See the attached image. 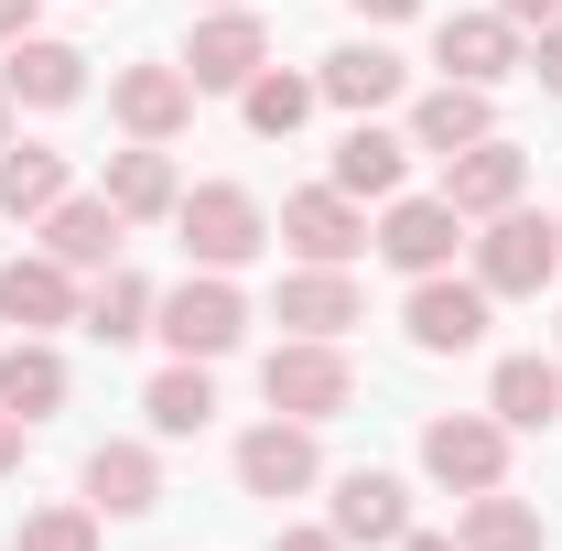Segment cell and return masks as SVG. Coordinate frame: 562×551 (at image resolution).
Wrapping results in <instances>:
<instances>
[{
  "label": "cell",
  "mask_w": 562,
  "mask_h": 551,
  "mask_svg": "<svg viewBox=\"0 0 562 551\" xmlns=\"http://www.w3.org/2000/svg\"><path fill=\"white\" fill-rule=\"evenodd\" d=\"M552 271H562V227H552V216L497 206L487 238H476V281H487V303H519V292H541Z\"/></svg>",
  "instance_id": "cell-5"
},
{
  "label": "cell",
  "mask_w": 562,
  "mask_h": 551,
  "mask_svg": "<svg viewBox=\"0 0 562 551\" xmlns=\"http://www.w3.org/2000/svg\"><path fill=\"white\" fill-rule=\"evenodd\" d=\"M238 109H249V131H260V140H292L303 120H314V76H271V66H260L249 87H238Z\"/></svg>",
  "instance_id": "cell-30"
},
{
  "label": "cell",
  "mask_w": 562,
  "mask_h": 551,
  "mask_svg": "<svg viewBox=\"0 0 562 551\" xmlns=\"http://www.w3.org/2000/svg\"><path fill=\"white\" fill-rule=\"evenodd\" d=\"M454 541L465 551H541V508L508 497V486H487V497H465V530Z\"/></svg>",
  "instance_id": "cell-29"
},
{
  "label": "cell",
  "mask_w": 562,
  "mask_h": 551,
  "mask_svg": "<svg viewBox=\"0 0 562 551\" xmlns=\"http://www.w3.org/2000/svg\"><path fill=\"white\" fill-rule=\"evenodd\" d=\"M33 22H44V0H0V44H22Z\"/></svg>",
  "instance_id": "cell-33"
},
{
  "label": "cell",
  "mask_w": 562,
  "mask_h": 551,
  "mask_svg": "<svg viewBox=\"0 0 562 551\" xmlns=\"http://www.w3.org/2000/svg\"><path fill=\"white\" fill-rule=\"evenodd\" d=\"M206 11H249V0H206Z\"/></svg>",
  "instance_id": "cell-39"
},
{
  "label": "cell",
  "mask_w": 562,
  "mask_h": 551,
  "mask_svg": "<svg viewBox=\"0 0 562 551\" xmlns=\"http://www.w3.org/2000/svg\"><path fill=\"white\" fill-rule=\"evenodd\" d=\"M271 238L303 260V271H347L357 249H368V216H357V195H336V184H303V195H281Z\"/></svg>",
  "instance_id": "cell-6"
},
{
  "label": "cell",
  "mask_w": 562,
  "mask_h": 551,
  "mask_svg": "<svg viewBox=\"0 0 562 551\" xmlns=\"http://www.w3.org/2000/svg\"><path fill=\"white\" fill-rule=\"evenodd\" d=\"M422 476L443 486V497H487V486H508V421H497V412L422 421Z\"/></svg>",
  "instance_id": "cell-3"
},
{
  "label": "cell",
  "mask_w": 562,
  "mask_h": 551,
  "mask_svg": "<svg viewBox=\"0 0 562 551\" xmlns=\"http://www.w3.org/2000/svg\"><path fill=\"white\" fill-rule=\"evenodd\" d=\"M151 303H162V292H151L140 271H120V260H109V271H98V292L76 303V325H87L98 346H131V336H151Z\"/></svg>",
  "instance_id": "cell-27"
},
{
  "label": "cell",
  "mask_w": 562,
  "mask_h": 551,
  "mask_svg": "<svg viewBox=\"0 0 562 551\" xmlns=\"http://www.w3.org/2000/svg\"><path fill=\"white\" fill-rule=\"evenodd\" d=\"M0 98H11V109H76V98H87V55L55 44V33H22L11 66H0Z\"/></svg>",
  "instance_id": "cell-15"
},
{
  "label": "cell",
  "mask_w": 562,
  "mask_h": 551,
  "mask_svg": "<svg viewBox=\"0 0 562 551\" xmlns=\"http://www.w3.org/2000/svg\"><path fill=\"white\" fill-rule=\"evenodd\" d=\"M271 551H347V541H336V530H281Z\"/></svg>",
  "instance_id": "cell-36"
},
{
  "label": "cell",
  "mask_w": 562,
  "mask_h": 551,
  "mask_svg": "<svg viewBox=\"0 0 562 551\" xmlns=\"http://www.w3.org/2000/svg\"><path fill=\"white\" fill-rule=\"evenodd\" d=\"M314 476H325V454H314V421L271 412L260 432H238V486H249V497H303Z\"/></svg>",
  "instance_id": "cell-9"
},
{
  "label": "cell",
  "mask_w": 562,
  "mask_h": 551,
  "mask_svg": "<svg viewBox=\"0 0 562 551\" xmlns=\"http://www.w3.org/2000/svg\"><path fill=\"white\" fill-rule=\"evenodd\" d=\"M281 325L292 336H347V325H368V303H357L347 271H292L281 281Z\"/></svg>",
  "instance_id": "cell-25"
},
{
  "label": "cell",
  "mask_w": 562,
  "mask_h": 551,
  "mask_svg": "<svg viewBox=\"0 0 562 551\" xmlns=\"http://www.w3.org/2000/svg\"><path fill=\"white\" fill-rule=\"evenodd\" d=\"M401 87H412V66H401L390 44H336L325 76H314V98H336V109H357V120H368V109H390Z\"/></svg>",
  "instance_id": "cell-18"
},
{
  "label": "cell",
  "mask_w": 562,
  "mask_h": 551,
  "mask_svg": "<svg viewBox=\"0 0 562 551\" xmlns=\"http://www.w3.org/2000/svg\"><path fill=\"white\" fill-rule=\"evenodd\" d=\"M260 401L292 421H336L357 401V368H347V346L336 336H281L271 357H260Z\"/></svg>",
  "instance_id": "cell-2"
},
{
  "label": "cell",
  "mask_w": 562,
  "mask_h": 551,
  "mask_svg": "<svg viewBox=\"0 0 562 551\" xmlns=\"http://www.w3.org/2000/svg\"><path fill=\"white\" fill-rule=\"evenodd\" d=\"M487 412L508 421V432H541V421H562V357H497Z\"/></svg>",
  "instance_id": "cell-22"
},
{
  "label": "cell",
  "mask_w": 562,
  "mask_h": 551,
  "mask_svg": "<svg viewBox=\"0 0 562 551\" xmlns=\"http://www.w3.org/2000/svg\"><path fill=\"white\" fill-rule=\"evenodd\" d=\"M22 432H33V421H22V412H0V476L22 465Z\"/></svg>",
  "instance_id": "cell-34"
},
{
  "label": "cell",
  "mask_w": 562,
  "mask_h": 551,
  "mask_svg": "<svg viewBox=\"0 0 562 551\" xmlns=\"http://www.w3.org/2000/svg\"><path fill=\"white\" fill-rule=\"evenodd\" d=\"M454 238H465V216L443 206V195H390V216H379V260L401 281H432V271H454Z\"/></svg>",
  "instance_id": "cell-7"
},
{
  "label": "cell",
  "mask_w": 562,
  "mask_h": 551,
  "mask_svg": "<svg viewBox=\"0 0 562 551\" xmlns=\"http://www.w3.org/2000/svg\"><path fill=\"white\" fill-rule=\"evenodd\" d=\"M98 195L131 216V227H140V216H173V206H184V184H173V151H162V140L109 151V184H98Z\"/></svg>",
  "instance_id": "cell-20"
},
{
  "label": "cell",
  "mask_w": 562,
  "mask_h": 551,
  "mask_svg": "<svg viewBox=\"0 0 562 551\" xmlns=\"http://www.w3.org/2000/svg\"><path fill=\"white\" fill-rule=\"evenodd\" d=\"M66 206V151H44V140H0V216H44Z\"/></svg>",
  "instance_id": "cell-24"
},
{
  "label": "cell",
  "mask_w": 562,
  "mask_h": 551,
  "mask_svg": "<svg viewBox=\"0 0 562 551\" xmlns=\"http://www.w3.org/2000/svg\"><path fill=\"white\" fill-rule=\"evenodd\" d=\"M140 412H151V432H162V443L206 432V421H216V379H206V357H173V368L140 390Z\"/></svg>",
  "instance_id": "cell-26"
},
{
  "label": "cell",
  "mask_w": 562,
  "mask_h": 551,
  "mask_svg": "<svg viewBox=\"0 0 562 551\" xmlns=\"http://www.w3.org/2000/svg\"><path fill=\"white\" fill-rule=\"evenodd\" d=\"M0 325L44 336V325H76V271L44 249V260H0Z\"/></svg>",
  "instance_id": "cell-16"
},
{
  "label": "cell",
  "mask_w": 562,
  "mask_h": 551,
  "mask_svg": "<svg viewBox=\"0 0 562 551\" xmlns=\"http://www.w3.org/2000/svg\"><path fill=\"white\" fill-rule=\"evenodd\" d=\"M487 131H497L487 87H454V76H443V87H432V98L412 109V151H476Z\"/></svg>",
  "instance_id": "cell-23"
},
{
  "label": "cell",
  "mask_w": 562,
  "mask_h": 551,
  "mask_svg": "<svg viewBox=\"0 0 562 551\" xmlns=\"http://www.w3.org/2000/svg\"><path fill=\"white\" fill-rule=\"evenodd\" d=\"M11 551H98V508H33Z\"/></svg>",
  "instance_id": "cell-31"
},
{
  "label": "cell",
  "mask_w": 562,
  "mask_h": 551,
  "mask_svg": "<svg viewBox=\"0 0 562 551\" xmlns=\"http://www.w3.org/2000/svg\"><path fill=\"white\" fill-rule=\"evenodd\" d=\"M260 66H271V33H260V11H206V22H195V44H184L195 98H206V87H227V98H238Z\"/></svg>",
  "instance_id": "cell-10"
},
{
  "label": "cell",
  "mask_w": 562,
  "mask_h": 551,
  "mask_svg": "<svg viewBox=\"0 0 562 551\" xmlns=\"http://www.w3.org/2000/svg\"><path fill=\"white\" fill-rule=\"evenodd\" d=\"M347 551H401V530H412V486L379 476V465H357V476H336V519H325Z\"/></svg>",
  "instance_id": "cell-11"
},
{
  "label": "cell",
  "mask_w": 562,
  "mask_h": 551,
  "mask_svg": "<svg viewBox=\"0 0 562 551\" xmlns=\"http://www.w3.org/2000/svg\"><path fill=\"white\" fill-rule=\"evenodd\" d=\"M0 140H11V98H0Z\"/></svg>",
  "instance_id": "cell-40"
},
{
  "label": "cell",
  "mask_w": 562,
  "mask_h": 551,
  "mask_svg": "<svg viewBox=\"0 0 562 551\" xmlns=\"http://www.w3.org/2000/svg\"><path fill=\"white\" fill-rule=\"evenodd\" d=\"M432 66L454 76V87H497V76H519V22H508V11H454V22L432 33Z\"/></svg>",
  "instance_id": "cell-13"
},
{
  "label": "cell",
  "mask_w": 562,
  "mask_h": 551,
  "mask_svg": "<svg viewBox=\"0 0 562 551\" xmlns=\"http://www.w3.org/2000/svg\"><path fill=\"white\" fill-rule=\"evenodd\" d=\"M0 412H22V421L66 412V357H55V346H44V336L0 346Z\"/></svg>",
  "instance_id": "cell-28"
},
{
  "label": "cell",
  "mask_w": 562,
  "mask_h": 551,
  "mask_svg": "<svg viewBox=\"0 0 562 551\" xmlns=\"http://www.w3.org/2000/svg\"><path fill=\"white\" fill-rule=\"evenodd\" d=\"M401 173H412V131H379V120H357L336 140V195H401Z\"/></svg>",
  "instance_id": "cell-19"
},
{
  "label": "cell",
  "mask_w": 562,
  "mask_h": 551,
  "mask_svg": "<svg viewBox=\"0 0 562 551\" xmlns=\"http://www.w3.org/2000/svg\"><path fill=\"white\" fill-rule=\"evenodd\" d=\"M497 11H508L519 33H530V22H562V0H497Z\"/></svg>",
  "instance_id": "cell-35"
},
{
  "label": "cell",
  "mask_w": 562,
  "mask_h": 551,
  "mask_svg": "<svg viewBox=\"0 0 562 551\" xmlns=\"http://www.w3.org/2000/svg\"><path fill=\"white\" fill-rule=\"evenodd\" d=\"M401 551H465V541H443V530H401Z\"/></svg>",
  "instance_id": "cell-38"
},
{
  "label": "cell",
  "mask_w": 562,
  "mask_h": 551,
  "mask_svg": "<svg viewBox=\"0 0 562 551\" xmlns=\"http://www.w3.org/2000/svg\"><path fill=\"white\" fill-rule=\"evenodd\" d=\"M519 76H541V87H552V98H562V22H541V44L519 55Z\"/></svg>",
  "instance_id": "cell-32"
},
{
  "label": "cell",
  "mask_w": 562,
  "mask_h": 551,
  "mask_svg": "<svg viewBox=\"0 0 562 551\" xmlns=\"http://www.w3.org/2000/svg\"><path fill=\"white\" fill-rule=\"evenodd\" d=\"M401 336H412L422 357H465V346L487 336V281H454V271L412 281V303H401Z\"/></svg>",
  "instance_id": "cell-8"
},
{
  "label": "cell",
  "mask_w": 562,
  "mask_h": 551,
  "mask_svg": "<svg viewBox=\"0 0 562 551\" xmlns=\"http://www.w3.org/2000/svg\"><path fill=\"white\" fill-rule=\"evenodd\" d=\"M109 109H120L131 140H173L184 120H195V76L184 66H120L109 76Z\"/></svg>",
  "instance_id": "cell-14"
},
{
  "label": "cell",
  "mask_w": 562,
  "mask_h": 551,
  "mask_svg": "<svg viewBox=\"0 0 562 551\" xmlns=\"http://www.w3.org/2000/svg\"><path fill=\"white\" fill-rule=\"evenodd\" d=\"M357 11H368V22H412L422 0H357Z\"/></svg>",
  "instance_id": "cell-37"
},
{
  "label": "cell",
  "mask_w": 562,
  "mask_h": 551,
  "mask_svg": "<svg viewBox=\"0 0 562 551\" xmlns=\"http://www.w3.org/2000/svg\"><path fill=\"white\" fill-rule=\"evenodd\" d=\"M173 227H184V260H195V271H249V260L271 249V206H260L249 184H195V195L173 206Z\"/></svg>",
  "instance_id": "cell-1"
},
{
  "label": "cell",
  "mask_w": 562,
  "mask_h": 551,
  "mask_svg": "<svg viewBox=\"0 0 562 551\" xmlns=\"http://www.w3.org/2000/svg\"><path fill=\"white\" fill-rule=\"evenodd\" d=\"M519 184H530V151L519 140H476V151H443V206L454 216H497V206H519Z\"/></svg>",
  "instance_id": "cell-12"
},
{
  "label": "cell",
  "mask_w": 562,
  "mask_h": 551,
  "mask_svg": "<svg viewBox=\"0 0 562 551\" xmlns=\"http://www.w3.org/2000/svg\"><path fill=\"white\" fill-rule=\"evenodd\" d=\"M120 227H131V216L109 206V195H66V206L44 216V249H55L66 271H109V260H120Z\"/></svg>",
  "instance_id": "cell-21"
},
{
  "label": "cell",
  "mask_w": 562,
  "mask_h": 551,
  "mask_svg": "<svg viewBox=\"0 0 562 551\" xmlns=\"http://www.w3.org/2000/svg\"><path fill=\"white\" fill-rule=\"evenodd\" d=\"M87 508L151 519V508H162V454H151V443H98V454H87Z\"/></svg>",
  "instance_id": "cell-17"
},
{
  "label": "cell",
  "mask_w": 562,
  "mask_h": 551,
  "mask_svg": "<svg viewBox=\"0 0 562 551\" xmlns=\"http://www.w3.org/2000/svg\"><path fill=\"white\" fill-rule=\"evenodd\" d=\"M151 336L173 346V357H227V346L249 336V303H238L227 271H195V281H173V292L151 303Z\"/></svg>",
  "instance_id": "cell-4"
}]
</instances>
